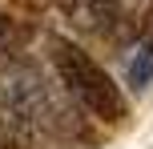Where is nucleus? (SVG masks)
<instances>
[{
  "mask_svg": "<svg viewBox=\"0 0 153 149\" xmlns=\"http://www.w3.org/2000/svg\"><path fill=\"white\" fill-rule=\"evenodd\" d=\"M53 64H56V73H61V85L69 89V97L81 101L93 117H101V121H121L125 117L129 105H125L117 81L109 77L85 48H76L73 40H65V36H53Z\"/></svg>",
  "mask_w": 153,
  "mask_h": 149,
  "instance_id": "f257e3e1",
  "label": "nucleus"
},
{
  "mask_svg": "<svg viewBox=\"0 0 153 149\" xmlns=\"http://www.w3.org/2000/svg\"><path fill=\"white\" fill-rule=\"evenodd\" d=\"M149 77H153V53L141 44V48H137V61L129 64V81H133L137 89H145V85H149Z\"/></svg>",
  "mask_w": 153,
  "mask_h": 149,
  "instance_id": "f03ea898",
  "label": "nucleus"
},
{
  "mask_svg": "<svg viewBox=\"0 0 153 149\" xmlns=\"http://www.w3.org/2000/svg\"><path fill=\"white\" fill-rule=\"evenodd\" d=\"M20 40V28H16V20L8 12H0V48H8V44H16Z\"/></svg>",
  "mask_w": 153,
  "mask_h": 149,
  "instance_id": "7ed1b4c3",
  "label": "nucleus"
},
{
  "mask_svg": "<svg viewBox=\"0 0 153 149\" xmlns=\"http://www.w3.org/2000/svg\"><path fill=\"white\" fill-rule=\"evenodd\" d=\"M0 149H16V141H12V129H8L4 113H0Z\"/></svg>",
  "mask_w": 153,
  "mask_h": 149,
  "instance_id": "20e7f679",
  "label": "nucleus"
},
{
  "mask_svg": "<svg viewBox=\"0 0 153 149\" xmlns=\"http://www.w3.org/2000/svg\"><path fill=\"white\" fill-rule=\"evenodd\" d=\"M145 48L153 53V20H149V32H145Z\"/></svg>",
  "mask_w": 153,
  "mask_h": 149,
  "instance_id": "39448f33",
  "label": "nucleus"
}]
</instances>
